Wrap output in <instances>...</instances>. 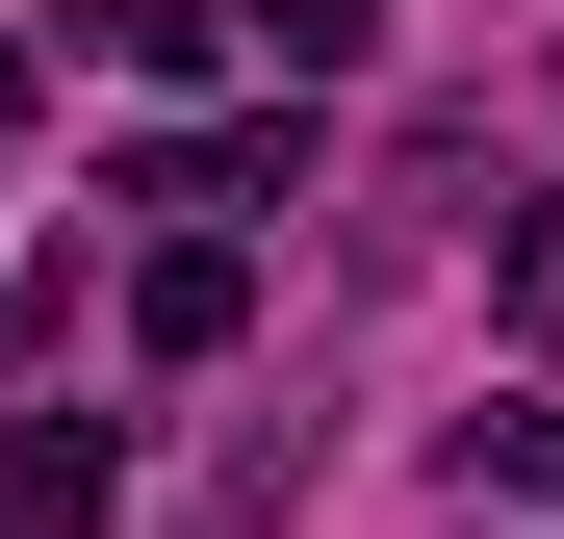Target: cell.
Masks as SVG:
<instances>
[{
  "mask_svg": "<svg viewBox=\"0 0 564 539\" xmlns=\"http://www.w3.org/2000/svg\"><path fill=\"white\" fill-rule=\"evenodd\" d=\"M462 488H564V411H539V386H488V411H462Z\"/></svg>",
  "mask_w": 564,
  "mask_h": 539,
  "instance_id": "cell-3",
  "label": "cell"
},
{
  "mask_svg": "<svg viewBox=\"0 0 564 539\" xmlns=\"http://www.w3.org/2000/svg\"><path fill=\"white\" fill-rule=\"evenodd\" d=\"M129 514V436L104 411H26V436H0V539H104Z\"/></svg>",
  "mask_w": 564,
  "mask_h": 539,
  "instance_id": "cell-1",
  "label": "cell"
},
{
  "mask_svg": "<svg viewBox=\"0 0 564 539\" xmlns=\"http://www.w3.org/2000/svg\"><path fill=\"white\" fill-rule=\"evenodd\" d=\"M129 334H154V359H231V334H257V257H231V231H180V257H154V309H129Z\"/></svg>",
  "mask_w": 564,
  "mask_h": 539,
  "instance_id": "cell-2",
  "label": "cell"
}]
</instances>
